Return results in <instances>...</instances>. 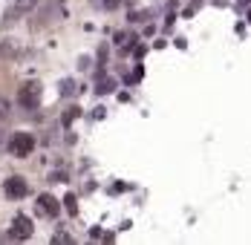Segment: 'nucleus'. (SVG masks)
I'll use <instances>...</instances> for the list:
<instances>
[{"label": "nucleus", "mask_w": 251, "mask_h": 245, "mask_svg": "<svg viewBox=\"0 0 251 245\" xmlns=\"http://www.w3.org/2000/svg\"><path fill=\"white\" fill-rule=\"evenodd\" d=\"M35 147H38V139L32 133H12L9 136V153L18 156V159H26Z\"/></svg>", "instance_id": "obj_1"}, {"label": "nucleus", "mask_w": 251, "mask_h": 245, "mask_svg": "<svg viewBox=\"0 0 251 245\" xmlns=\"http://www.w3.org/2000/svg\"><path fill=\"white\" fill-rule=\"evenodd\" d=\"M41 96H44L41 84H38V81H29V84L21 87V93H18V104H21L24 110H38V107H41Z\"/></svg>", "instance_id": "obj_2"}, {"label": "nucleus", "mask_w": 251, "mask_h": 245, "mask_svg": "<svg viewBox=\"0 0 251 245\" xmlns=\"http://www.w3.org/2000/svg\"><path fill=\"white\" fill-rule=\"evenodd\" d=\"M3 194L9 196L12 202L26 199V194H29V182H26L24 176H9V179L3 182Z\"/></svg>", "instance_id": "obj_3"}, {"label": "nucleus", "mask_w": 251, "mask_h": 245, "mask_svg": "<svg viewBox=\"0 0 251 245\" xmlns=\"http://www.w3.org/2000/svg\"><path fill=\"white\" fill-rule=\"evenodd\" d=\"M32 234H35V225H32L29 217L21 214V217L12 220V228H9V237H12V240H29Z\"/></svg>", "instance_id": "obj_4"}, {"label": "nucleus", "mask_w": 251, "mask_h": 245, "mask_svg": "<svg viewBox=\"0 0 251 245\" xmlns=\"http://www.w3.org/2000/svg\"><path fill=\"white\" fill-rule=\"evenodd\" d=\"M38 211L44 214V217H50V220H55L58 214H61V205H58V199L50 194H41L38 196Z\"/></svg>", "instance_id": "obj_5"}, {"label": "nucleus", "mask_w": 251, "mask_h": 245, "mask_svg": "<svg viewBox=\"0 0 251 245\" xmlns=\"http://www.w3.org/2000/svg\"><path fill=\"white\" fill-rule=\"evenodd\" d=\"M75 90H78V84L73 81V78H64V81H58V93H61L64 98L75 96Z\"/></svg>", "instance_id": "obj_6"}, {"label": "nucleus", "mask_w": 251, "mask_h": 245, "mask_svg": "<svg viewBox=\"0 0 251 245\" xmlns=\"http://www.w3.org/2000/svg\"><path fill=\"white\" fill-rule=\"evenodd\" d=\"M38 0H15V12L18 15H26V12H35Z\"/></svg>", "instance_id": "obj_7"}, {"label": "nucleus", "mask_w": 251, "mask_h": 245, "mask_svg": "<svg viewBox=\"0 0 251 245\" xmlns=\"http://www.w3.org/2000/svg\"><path fill=\"white\" fill-rule=\"evenodd\" d=\"M119 3H122V0H93V6H99V9H104V12L119 9Z\"/></svg>", "instance_id": "obj_8"}, {"label": "nucleus", "mask_w": 251, "mask_h": 245, "mask_svg": "<svg viewBox=\"0 0 251 245\" xmlns=\"http://www.w3.org/2000/svg\"><path fill=\"white\" fill-rule=\"evenodd\" d=\"M64 208L70 211V217H75V214H78V199H75L73 194H70L67 199H64Z\"/></svg>", "instance_id": "obj_9"}, {"label": "nucleus", "mask_w": 251, "mask_h": 245, "mask_svg": "<svg viewBox=\"0 0 251 245\" xmlns=\"http://www.w3.org/2000/svg\"><path fill=\"white\" fill-rule=\"evenodd\" d=\"M78 113H81L78 107H70V110H64V127H70V122H73V119H78Z\"/></svg>", "instance_id": "obj_10"}, {"label": "nucleus", "mask_w": 251, "mask_h": 245, "mask_svg": "<svg viewBox=\"0 0 251 245\" xmlns=\"http://www.w3.org/2000/svg\"><path fill=\"white\" fill-rule=\"evenodd\" d=\"M116 44H122V47H130V44H133V35H130V32H119V35H116Z\"/></svg>", "instance_id": "obj_11"}, {"label": "nucleus", "mask_w": 251, "mask_h": 245, "mask_svg": "<svg viewBox=\"0 0 251 245\" xmlns=\"http://www.w3.org/2000/svg\"><path fill=\"white\" fill-rule=\"evenodd\" d=\"M9 107H12V104H9V98L0 96V122H6V119H9Z\"/></svg>", "instance_id": "obj_12"}, {"label": "nucleus", "mask_w": 251, "mask_h": 245, "mask_svg": "<svg viewBox=\"0 0 251 245\" xmlns=\"http://www.w3.org/2000/svg\"><path fill=\"white\" fill-rule=\"evenodd\" d=\"M99 78H101V75H99ZM110 90H113V81H110V78H101L99 87H96V93H110Z\"/></svg>", "instance_id": "obj_13"}, {"label": "nucleus", "mask_w": 251, "mask_h": 245, "mask_svg": "<svg viewBox=\"0 0 251 245\" xmlns=\"http://www.w3.org/2000/svg\"><path fill=\"white\" fill-rule=\"evenodd\" d=\"M52 243H73V237L61 231V234H55V237H52Z\"/></svg>", "instance_id": "obj_14"}, {"label": "nucleus", "mask_w": 251, "mask_h": 245, "mask_svg": "<svg viewBox=\"0 0 251 245\" xmlns=\"http://www.w3.org/2000/svg\"><path fill=\"white\" fill-rule=\"evenodd\" d=\"M12 41H3V44H0V55H12Z\"/></svg>", "instance_id": "obj_15"}, {"label": "nucleus", "mask_w": 251, "mask_h": 245, "mask_svg": "<svg viewBox=\"0 0 251 245\" xmlns=\"http://www.w3.org/2000/svg\"><path fill=\"white\" fill-rule=\"evenodd\" d=\"M249 24H251V12H249Z\"/></svg>", "instance_id": "obj_16"}, {"label": "nucleus", "mask_w": 251, "mask_h": 245, "mask_svg": "<svg viewBox=\"0 0 251 245\" xmlns=\"http://www.w3.org/2000/svg\"><path fill=\"white\" fill-rule=\"evenodd\" d=\"M243 3H251V0H243Z\"/></svg>", "instance_id": "obj_17"}]
</instances>
